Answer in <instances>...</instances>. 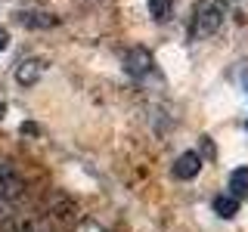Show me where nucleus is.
Wrapping results in <instances>:
<instances>
[{"label":"nucleus","mask_w":248,"mask_h":232,"mask_svg":"<svg viewBox=\"0 0 248 232\" xmlns=\"http://www.w3.org/2000/svg\"><path fill=\"white\" fill-rule=\"evenodd\" d=\"M155 68L152 56L146 50H127V56H124V72H127L134 81H143V77H149Z\"/></svg>","instance_id":"obj_3"},{"label":"nucleus","mask_w":248,"mask_h":232,"mask_svg":"<svg viewBox=\"0 0 248 232\" xmlns=\"http://www.w3.org/2000/svg\"><path fill=\"white\" fill-rule=\"evenodd\" d=\"M78 232H103L96 226V223H81V226H78Z\"/></svg>","instance_id":"obj_10"},{"label":"nucleus","mask_w":248,"mask_h":232,"mask_svg":"<svg viewBox=\"0 0 248 232\" xmlns=\"http://www.w3.org/2000/svg\"><path fill=\"white\" fill-rule=\"evenodd\" d=\"M174 176L177 180H192V176H199V170H202V155L199 152H183L180 158L174 161Z\"/></svg>","instance_id":"obj_4"},{"label":"nucleus","mask_w":248,"mask_h":232,"mask_svg":"<svg viewBox=\"0 0 248 232\" xmlns=\"http://www.w3.org/2000/svg\"><path fill=\"white\" fill-rule=\"evenodd\" d=\"M245 192H248V167H236L230 174V195L242 198Z\"/></svg>","instance_id":"obj_8"},{"label":"nucleus","mask_w":248,"mask_h":232,"mask_svg":"<svg viewBox=\"0 0 248 232\" xmlns=\"http://www.w3.org/2000/svg\"><path fill=\"white\" fill-rule=\"evenodd\" d=\"M223 19H227V3L223 0H208L205 6L196 13V22H192V41H205L220 31Z\"/></svg>","instance_id":"obj_1"},{"label":"nucleus","mask_w":248,"mask_h":232,"mask_svg":"<svg viewBox=\"0 0 248 232\" xmlns=\"http://www.w3.org/2000/svg\"><path fill=\"white\" fill-rule=\"evenodd\" d=\"M146 6H149V15L155 22H165L170 15V0H146Z\"/></svg>","instance_id":"obj_9"},{"label":"nucleus","mask_w":248,"mask_h":232,"mask_svg":"<svg viewBox=\"0 0 248 232\" xmlns=\"http://www.w3.org/2000/svg\"><path fill=\"white\" fill-rule=\"evenodd\" d=\"M245 90H248V77H245Z\"/></svg>","instance_id":"obj_13"},{"label":"nucleus","mask_w":248,"mask_h":232,"mask_svg":"<svg viewBox=\"0 0 248 232\" xmlns=\"http://www.w3.org/2000/svg\"><path fill=\"white\" fill-rule=\"evenodd\" d=\"M19 22L25 28H53L59 19L50 15V13H19Z\"/></svg>","instance_id":"obj_6"},{"label":"nucleus","mask_w":248,"mask_h":232,"mask_svg":"<svg viewBox=\"0 0 248 232\" xmlns=\"http://www.w3.org/2000/svg\"><path fill=\"white\" fill-rule=\"evenodd\" d=\"M6 44H10V34H6V31H0V53L6 50Z\"/></svg>","instance_id":"obj_11"},{"label":"nucleus","mask_w":248,"mask_h":232,"mask_svg":"<svg viewBox=\"0 0 248 232\" xmlns=\"http://www.w3.org/2000/svg\"><path fill=\"white\" fill-rule=\"evenodd\" d=\"M239 211V198L236 195H217L214 198V214L223 217V220H230V217H236Z\"/></svg>","instance_id":"obj_7"},{"label":"nucleus","mask_w":248,"mask_h":232,"mask_svg":"<svg viewBox=\"0 0 248 232\" xmlns=\"http://www.w3.org/2000/svg\"><path fill=\"white\" fill-rule=\"evenodd\" d=\"M22 192V180L10 164H0V201H10Z\"/></svg>","instance_id":"obj_5"},{"label":"nucleus","mask_w":248,"mask_h":232,"mask_svg":"<svg viewBox=\"0 0 248 232\" xmlns=\"http://www.w3.org/2000/svg\"><path fill=\"white\" fill-rule=\"evenodd\" d=\"M44 74H46V59H41V56H25L16 62V81L22 87H34Z\"/></svg>","instance_id":"obj_2"},{"label":"nucleus","mask_w":248,"mask_h":232,"mask_svg":"<svg viewBox=\"0 0 248 232\" xmlns=\"http://www.w3.org/2000/svg\"><path fill=\"white\" fill-rule=\"evenodd\" d=\"M3 207H6V201H0V220H3Z\"/></svg>","instance_id":"obj_12"}]
</instances>
